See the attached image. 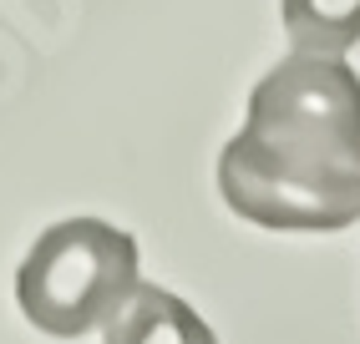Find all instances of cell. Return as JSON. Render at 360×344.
Wrapping results in <instances>:
<instances>
[{
  "label": "cell",
  "instance_id": "cell-4",
  "mask_svg": "<svg viewBox=\"0 0 360 344\" xmlns=\"http://www.w3.org/2000/svg\"><path fill=\"white\" fill-rule=\"evenodd\" d=\"M284 31L295 51L345 56L360 46V0H284Z\"/></svg>",
  "mask_w": 360,
  "mask_h": 344
},
{
  "label": "cell",
  "instance_id": "cell-2",
  "mask_svg": "<svg viewBox=\"0 0 360 344\" xmlns=\"http://www.w3.org/2000/svg\"><path fill=\"white\" fill-rule=\"evenodd\" d=\"M137 289V238L102 218H66L46 228L15 274L20 314L41 334L77 339L107 324Z\"/></svg>",
  "mask_w": 360,
  "mask_h": 344
},
{
  "label": "cell",
  "instance_id": "cell-3",
  "mask_svg": "<svg viewBox=\"0 0 360 344\" xmlns=\"http://www.w3.org/2000/svg\"><path fill=\"white\" fill-rule=\"evenodd\" d=\"M102 329L107 344H219L213 329L198 319V309H188L178 293L158 284H137Z\"/></svg>",
  "mask_w": 360,
  "mask_h": 344
},
{
  "label": "cell",
  "instance_id": "cell-1",
  "mask_svg": "<svg viewBox=\"0 0 360 344\" xmlns=\"http://www.w3.org/2000/svg\"><path fill=\"white\" fill-rule=\"evenodd\" d=\"M219 192L238 218L274 233L360 223V77L340 56L279 61L219 157Z\"/></svg>",
  "mask_w": 360,
  "mask_h": 344
}]
</instances>
